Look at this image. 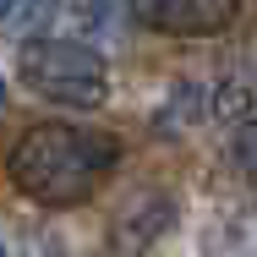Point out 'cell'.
<instances>
[{"mask_svg":"<svg viewBox=\"0 0 257 257\" xmlns=\"http://www.w3.org/2000/svg\"><path fill=\"white\" fill-rule=\"evenodd\" d=\"M115 137L88 132V126H33L22 132V143L11 148V181L22 197L39 208H71L99 192V181L115 170Z\"/></svg>","mask_w":257,"mask_h":257,"instance_id":"6da1fadb","label":"cell"},{"mask_svg":"<svg viewBox=\"0 0 257 257\" xmlns=\"http://www.w3.org/2000/svg\"><path fill=\"white\" fill-rule=\"evenodd\" d=\"M22 82L50 104L99 109L109 99V66L93 44L77 39H28L22 44Z\"/></svg>","mask_w":257,"mask_h":257,"instance_id":"7a4b0ae2","label":"cell"},{"mask_svg":"<svg viewBox=\"0 0 257 257\" xmlns=\"http://www.w3.org/2000/svg\"><path fill=\"white\" fill-rule=\"evenodd\" d=\"M175 219V197L170 192H132L120 213L109 219V257H143Z\"/></svg>","mask_w":257,"mask_h":257,"instance_id":"3957f363","label":"cell"},{"mask_svg":"<svg viewBox=\"0 0 257 257\" xmlns=\"http://www.w3.org/2000/svg\"><path fill=\"white\" fill-rule=\"evenodd\" d=\"M132 11L159 33L203 39V33H219L241 17V0H132Z\"/></svg>","mask_w":257,"mask_h":257,"instance_id":"277c9868","label":"cell"},{"mask_svg":"<svg viewBox=\"0 0 257 257\" xmlns=\"http://www.w3.org/2000/svg\"><path fill=\"white\" fill-rule=\"evenodd\" d=\"M55 11H60V0H0V33L6 39H39Z\"/></svg>","mask_w":257,"mask_h":257,"instance_id":"5b68a950","label":"cell"},{"mask_svg":"<svg viewBox=\"0 0 257 257\" xmlns=\"http://www.w3.org/2000/svg\"><path fill=\"white\" fill-rule=\"evenodd\" d=\"M0 257H60L55 235H22V241H0Z\"/></svg>","mask_w":257,"mask_h":257,"instance_id":"8992f818","label":"cell"},{"mask_svg":"<svg viewBox=\"0 0 257 257\" xmlns=\"http://www.w3.org/2000/svg\"><path fill=\"white\" fill-rule=\"evenodd\" d=\"M235 159H241L246 175H257V115L241 126V137H235Z\"/></svg>","mask_w":257,"mask_h":257,"instance_id":"52a82bcc","label":"cell"},{"mask_svg":"<svg viewBox=\"0 0 257 257\" xmlns=\"http://www.w3.org/2000/svg\"><path fill=\"white\" fill-rule=\"evenodd\" d=\"M0 104H6V82H0Z\"/></svg>","mask_w":257,"mask_h":257,"instance_id":"ba28073f","label":"cell"}]
</instances>
